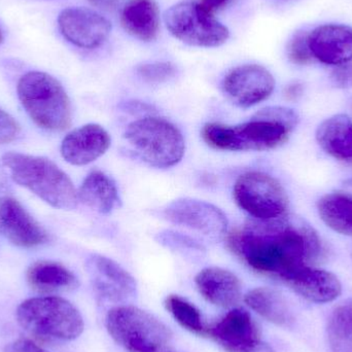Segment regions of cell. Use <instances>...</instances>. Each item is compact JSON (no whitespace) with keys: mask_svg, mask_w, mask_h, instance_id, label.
Returning a JSON list of instances; mask_svg holds the SVG:
<instances>
[{"mask_svg":"<svg viewBox=\"0 0 352 352\" xmlns=\"http://www.w3.org/2000/svg\"><path fill=\"white\" fill-rule=\"evenodd\" d=\"M228 248L252 270L287 281L322 254L318 232L309 223L285 214L252 219L228 235Z\"/></svg>","mask_w":352,"mask_h":352,"instance_id":"cell-1","label":"cell"},{"mask_svg":"<svg viewBox=\"0 0 352 352\" xmlns=\"http://www.w3.org/2000/svg\"><path fill=\"white\" fill-rule=\"evenodd\" d=\"M300 117L285 107H268L258 111L248 122L239 125L208 123L201 136L214 150L226 152H264L274 150L289 140Z\"/></svg>","mask_w":352,"mask_h":352,"instance_id":"cell-2","label":"cell"},{"mask_svg":"<svg viewBox=\"0 0 352 352\" xmlns=\"http://www.w3.org/2000/svg\"><path fill=\"white\" fill-rule=\"evenodd\" d=\"M2 163L16 184L28 188L51 206L70 210L78 205V190L74 182L49 159L6 153Z\"/></svg>","mask_w":352,"mask_h":352,"instance_id":"cell-3","label":"cell"},{"mask_svg":"<svg viewBox=\"0 0 352 352\" xmlns=\"http://www.w3.org/2000/svg\"><path fill=\"white\" fill-rule=\"evenodd\" d=\"M109 336L128 352H175L173 334L158 318L142 308L120 305L105 318Z\"/></svg>","mask_w":352,"mask_h":352,"instance_id":"cell-4","label":"cell"},{"mask_svg":"<svg viewBox=\"0 0 352 352\" xmlns=\"http://www.w3.org/2000/svg\"><path fill=\"white\" fill-rule=\"evenodd\" d=\"M16 320L25 331L45 340L72 341L84 332L78 308L61 297L31 298L20 304Z\"/></svg>","mask_w":352,"mask_h":352,"instance_id":"cell-5","label":"cell"},{"mask_svg":"<svg viewBox=\"0 0 352 352\" xmlns=\"http://www.w3.org/2000/svg\"><path fill=\"white\" fill-rule=\"evenodd\" d=\"M18 95L29 117L43 129L63 131L72 124L69 97L54 76L27 72L19 80Z\"/></svg>","mask_w":352,"mask_h":352,"instance_id":"cell-6","label":"cell"},{"mask_svg":"<svg viewBox=\"0 0 352 352\" xmlns=\"http://www.w3.org/2000/svg\"><path fill=\"white\" fill-rule=\"evenodd\" d=\"M124 138L144 162L156 168L175 166L186 151L182 132L163 118L150 116L135 120L126 128Z\"/></svg>","mask_w":352,"mask_h":352,"instance_id":"cell-7","label":"cell"},{"mask_svg":"<svg viewBox=\"0 0 352 352\" xmlns=\"http://www.w3.org/2000/svg\"><path fill=\"white\" fill-rule=\"evenodd\" d=\"M164 20L175 38L192 47H219L230 36L229 29L196 0H186L171 6L165 12Z\"/></svg>","mask_w":352,"mask_h":352,"instance_id":"cell-8","label":"cell"},{"mask_svg":"<svg viewBox=\"0 0 352 352\" xmlns=\"http://www.w3.org/2000/svg\"><path fill=\"white\" fill-rule=\"evenodd\" d=\"M233 197L242 210L260 221L276 219L289 208V196L283 184L261 171L240 175L234 184Z\"/></svg>","mask_w":352,"mask_h":352,"instance_id":"cell-9","label":"cell"},{"mask_svg":"<svg viewBox=\"0 0 352 352\" xmlns=\"http://www.w3.org/2000/svg\"><path fill=\"white\" fill-rule=\"evenodd\" d=\"M221 88L231 102L242 109H248L272 95L275 80L263 66L245 64L230 70L223 78Z\"/></svg>","mask_w":352,"mask_h":352,"instance_id":"cell-10","label":"cell"},{"mask_svg":"<svg viewBox=\"0 0 352 352\" xmlns=\"http://www.w3.org/2000/svg\"><path fill=\"white\" fill-rule=\"evenodd\" d=\"M167 221L180 227L198 232L211 238L223 237L227 233L225 213L211 203L192 198H180L163 209Z\"/></svg>","mask_w":352,"mask_h":352,"instance_id":"cell-11","label":"cell"},{"mask_svg":"<svg viewBox=\"0 0 352 352\" xmlns=\"http://www.w3.org/2000/svg\"><path fill=\"white\" fill-rule=\"evenodd\" d=\"M93 289L102 302L124 303L138 295L134 277L111 258L94 254L87 260Z\"/></svg>","mask_w":352,"mask_h":352,"instance_id":"cell-12","label":"cell"},{"mask_svg":"<svg viewBox=\"0 0 352 352\" xmlns=\"http://www.w3.org/2000/svg\"><path fill=\"white\" fill-rule=\"evenodd\" d=\"M207 335L227 352H260L262 339L258 324L250 312L234 308L217 324L208 328Z\"/></svg>","mask_w":352,"mask_h":352,"instance_id":"cell-13","label":"cell"},{"mask_svg":"<svg viewBox=\"0 0 352 352\" xmlns=\"http://www.w3.org/2000/svg\"><path fill=\"white\" fill-rule=\"evenodd\" d=\"M62 35L72 45L82 49H96L107 41L111 24L107 18L85 8H69L62 10L58 18Z\"/></svg>","mask_w":352,"mask_h":352,"instance_id":"cell-14","label":"cell"},{"mask_svg":"<svg viewBox=\"0 0 352 352\" xmlns=\"http://www.w3.org/2000/svg\"><path fill=\"white\" fill-rule=\"evenodd\" d=\"M0 234L20 248H35L49 239L43 227L12 197L0 198Z\"/></svg>","mask_w":352,"mask_h":352,"instance_id":"cell-15","label":"cell"},{"mask_svg":"<svg viewBox=\"0 0 352 352\" xmlns=\"http://www.w3.org/2000/svg\"><path fill=\"white\" fill-rule=\"evenodd\" d=\"M314 59L327 65L341 66L352 61V27L327 24L308 34Z\"/></svg>","mask_w":352,"mask_h":352,"instance_id":"cell-16","label":"cell"},{"mask_svg":"<svg viewBox=\"0 0 352 352\" xmlns=\"http://www.w3.org/2000/svg\"><path fill=\"white\" fill-rule=\"evenodd\" d=\"M109 132L98 124H88L70 132L61 144V155L66 162L84 166L94 162L111 146Z\"/></svg>","mask_w":352,"mask_h":352,"instance_id":"cell-17","label":"cell"},{"mask_svg":"<svg viewBox=\"0 0 352 352\" xmlns=\"http://www.w3.org/2000/svg\"><path fill=\"white\" fill-rule=\"evenodd\" d=\"M195 283L202 297L217 307L233 308L241 300V281L226 269L219 267L203 269L195 277Z\"/></svg>","mask_w":352,"mask_h":352,"instance_id":"cell-18","label":"cell"},{"mask_svg":"<svg viewBox=\"0 0 352 352\" xmlns=\"http://www.w3.org/2000/svg\"><path fill=\"white\" fill-rule=\"evenodd\" d=\"M285 283L296 293L314 303H329L342 293V285L338 277L329 271L310 266L298 271Z\"/></svg>","mask_w":352,"mask_h":352,"instance_id":"cell-19","label":"cell"},{"mask_svg":"<svg viewBox=\"0 0 352 352\" xmlns=\"http://www.w3.org/2000/svg\"><path fill=\"white\" fill-rule=\"evenodd\" d=\"M318 146L334 159L352 162V120L344 113L332 116L316 132Z\"/></svg>","mask_w":352,"mask_h":352,"instance_id":"cell-20","label":"cell"},{"mask_svg":"<svg viewBox=\"0 0 352 352\" xmlns=\"http://www.w3.org/2000/svg\"><path fill=\"white\" fill-rule=\"evenodd\" d=\"M78 201L101 214H109L121 205L115 180L102 171L89 173L78 190Z\"/></svg>","mask_w":352,"mask_h":352,"instance_id":"cell-21","label":"cell"},{"mask_svg":"<svg viewBox=\"0 0 352 352\" xmlns=\"http://www.w3.org/2000/svg\"><path fill=\"white\" fill-rule=\"evenodd\" d=\"M124 29L142 41L156 38L160 27V12L155 0H128L122 10Z\"/></svg>","mask_w":352,"mask_h":352,"instance_id":"cell-22","label":"cell"},{"mask_svg":"<svg viewBox=\"0 0 352 352\" xmlns=\"http://www.w3.org/2000/svg\"><path fill=\"white\" fill-rule=\"evenodd\" d=\"M246 305L258 316L283 328H289L295 322L293 311L285 298L270 287H256L244 297Z\"/></svg>","mask_w":352,"mask_h":352,"instance_id":"cell-23","label":"cell"},{"mask_svg":"<svg viewBox=\"0 0 352 352\" xmlns=\"http://www.w3.org/2000/svg\"><path fill=\"white\" fill-rule=\"evenodd\" d=\"M27 280L35 291L41 293L68 291L78 285L76 275L59 263L39 261L27 271Z\"/></svg>","mask_w":352,"mask_h":352,"instance_id":"cell-24","label":"cell"},{"mask_svg":"<svg viewBox=\"0 0 352 352\" xmlns=\"http://www.w3.org/2000/svg\"><path fill=\"white\" fill-rule=\"evenodd\" d=\"M320 219L333 231L352 237V194L332 192L318 201Z\"/></svg>","mask_w":352,"mask_h":352,"instance_id":"cell-25","label":"cell"},{"mask_svg":"<svg viewBox=\"0 0 352 352\" xmlns=\"http://www.w3.org/2000/svg\"><path fill=\"white\" fill-rule=\"evenodd\" d=\"M328 337L332 352H352V299L333 312L329 320Z\"/></svg>","mask_w":352,"mask_h":352,"instance_id":"cell-26","label":"cell"},{"mask_svg":"<svg viewBox=\"0 0 352 352\" xmlns=\"http://www.w3.org/2000/svg\"><path fill=\"white\" fill-rule=\"evenodd\" d=\"M165 307L182 328L195 334L207 335L208 328L205 326L202 314L188 300L178 295H170L165 300Z\"/></svg>","mask_w":352,"mask_h":352,"instance_id":"cell-27","label":"cell"},{"mask_svg":"<svg viewBox=\"0 0 352 352\" xmlns=\"http://www.w3.org/2000/svg\"><path fill=\"white\" fill-rule=\"evenodd\" d=\"M138 74L150 84H161L175 78L176 67L170 62H152L138 67Z\"/></svg>","mask_w":352,"mask_h":352,"instance_id":"cell-28","label":"cell"},{"mask_svg":"<svg viewBox=\"0 0 352 352\" xmlns=\"http://www.w3.org/2000/svg\"><path fill=\"white\" fill-rule=\"evenodd\" d=\"M157 239L162 245L173 248L177 252H186L194 254L205 252L204 246L199 243L194 238L184 235V234L177 233V232H161Z\"/></svg>","mask_w":352,"mask_h":352,"instance_id":"cell-29","label":"cell"},{"mask_svg":"<svg viewBox=\"0 0 352 352\" xmlns=\"http://www.w3.org/2000/svg\"><path fill=\"white\" fill-rule=\"evenodd\" d=\"M308 34L304 31L298 32L287 45V57L294 64L306 65L314 59L308 43Z\"/></svg>","mask_w":352,"mask_h":352,"instance_id":"cell-30","label":"cell"},{"mask_svg":"<svg viewBox=\"0 0 352 352\" xmlns=\"http://www.w3.org/2000/svg\"><path fill=\"white\" fill-rule=\"evenodd\" d=\"M20 134L18 122L0 109V144L14 142Z\"/></svg>","mask_w":352,"mask_h":352,"instance_id":"cell-31","label":"cell"},{"mask_svg":"<svg viewBox=\"0 0 352 352\" xmlns=\"http://www.w3.org/2000/svg\"><path fill=\"white\" fill-rule=\"evenodd\" d=\"M331 80L335 87L340 89L352 88V64L338 66L333 70Z\"/></svg>","mask_w":352,"mask_h":352,"instance_id":"cell-32","label":"cell"},{"mask_svg":"<svg viewBox=\"0 0 352 352\" xmlns=\"http://www.w3.org/2000/svg\"><path fill=\"white\" fill-rule=\"evenodd\" d=\"M6 352H47L30 339H18L8 346Z\"/></svg>","mask_w":352,"mask_h":352,"instance_id":"cell-33","label":"cell"},{"mask_svg":"<svg viewBox=\"0 0 352 352\" xmlns=\"http://www.w3.org/2000/svg\"><path fill=\"white\" fill-rule=\"evenodd\" d=\"M303 85L300 82H293V84L289 85L285 88V96L287 100L295 101L298 100L300 97L303 94Z\"/></svg>","mask_w":352,"mask_h":352,"instance_id":"cell-34","label":"cell"},{"mask_svg":"<svg viewBox=\"0 0 352 352\" xmlns=\"http://www.w3.org/2000/svg\"><path fill=\"white\" fill-rule=\"evenodd\" d=\"M199 1L208 12L214 14L217 10L223 8L230 0H199Z\"/></svg>","mask_w":352,"mask_h":352,"instance_id":"cell-35","label":"cell"},{"mask_svg":"<svg viewBox=\"0 0 352 352\" xmlns=\"http://www.w3.org/2000/svg\"><path fill=\"white\" fill-rule=\"evenodd\" d=\"M93 6L102 10H111L118 6L119 0H88Z\"/></svg>","mask_w":352,"mask_h":352,"instance_id":"cell-36","label":"cell"},{"mask_svg":"<svg viewBox=\"0 0 352 352\" xmlns=\"http://www.w3.org/2000/svg\"><path fill=\"white\" fill-rule=\"evenodd\" d=\"M346 184L347 186H352V178L351 179L347 180Z\"/></svg>","mask_w":352,"mask_h":352,"instance_id":"cell-37","label":"cell"},{"mask_svg":"<svg viewBox=\"0 0 352 352\" xmlns=\"http://www.w3.org/2000/svg\"><path fill=\"white\" fill-rule=\"evenodd\" d=\"M3 41V35H2L1 30H0V43Z\"/></svg>","mask_w":352,"mask_h":352,"instance_id":"cell-38","label":"cell"},{"mask_svg":"<svg viewBox=\"0 0 352 352\" xmlns=\"http://www.w3.org/2000/svg\"></svg>","mask_w":352,"mask_h":352,"instance_id":"cell-39","label":"cell"}]
</instances>
